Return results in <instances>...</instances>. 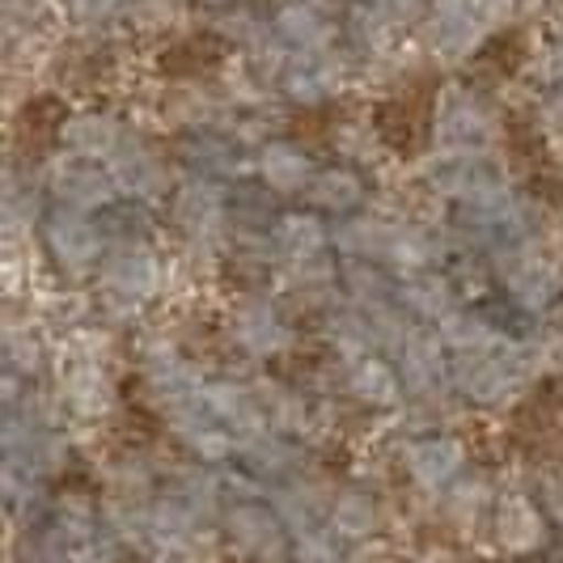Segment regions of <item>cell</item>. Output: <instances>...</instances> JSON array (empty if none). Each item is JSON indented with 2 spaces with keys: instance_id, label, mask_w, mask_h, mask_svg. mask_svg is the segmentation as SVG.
<instances>
[{
  "instance_id": "cell-1",
  "label": "cell",
  "mask_w": 563,
  "mask_h": 563,
  "mask_svg": "<svg viewBox=\"0 0 563 563\" xmlns=\"http://www.w3.org/2000/svg\"><path fill=\"white\" fill-rule=\"evenodd\" d=\"M98 276H102V288L111 301H119L123 310H136L144 297H153L162 288V263L141 242H123L111 254H102Z\"/></svg>"
},
{
  "instance_id": "cell-2",
  "label": "cell",
  "mask_w": 563,
  "mask_h": 563,
  "mask_svg": "<svg viewBox=\"0 0 563 563\" xmlns=\"http://www.w3.org/2000/svg\"><path fill=\"white\" fill-rule=\"evenodd\" d=\"M225 534L242 555H251L258 563H280L292 547L284 517L258 500H238L225 508Z\"/></svg>"
},
{
  "instance_id": "cell-3",
  "label": "cell",
  "mask_w": 563,
  "mask_h": 563,
  "mask_svg": "<svg viewBox=\"0 0 563 563\" xmlns=\"http://www.w3.org/2000/svg\"><path fill=\"white\" fill-rule=\"evenodd\" d=\"M47 251L56 254V263L64 272H89L102 263V233L89 221V212H77V208H59L47 217Z\"/></svg>"
},
{
  "instance_id": "cell-4",
  "label": "cell",
  "mask_w": 563,
  "mask_h": 563,
  "mask_svg": "<svg viewBox=\"0 0 563 563\" xmlns=\"http://www.w3.org/2000/svg\"><path fill=\"white\" fill-rule=\"evenodd\" d=\"M114 178L111 169H102L89 157H64L52 166V196L64 203V208H77V212H98V208H111L114 199Z\"/></svg>"
},
{
  "instance_id": "cell-5",
  "label": "cell",
  "mask_w": 563,
  "mask_h": 563,
  "mask_svg": "<svg viewBox=\"0 0 563 563\" xmlns=\"http://www.w3.org/2000/svg\"><path fill=\"white\" fill-rule=\"evenodd\" d=\"M407 475L428 496H445L453 479H462L466 471V445L457 437H423L416 445H407Z\"/></svg>"
},
{
  "instance_id": "cell-6",
  "label": "cell",
  "mask_w": 563,
  "mask_h": 563,
  "mask_svg": "<svg viewBox=\"0 0 563 563\" xmlns=\"http://www.w3.org/2000/svg\"><path fill=\"white\" fill-rule=\"evenodd\" d=\"M229 331H233V343H238L246 356H258V361L280 356L284 347L292 343V331L284 327V318L276 313V306H267V301H258V297H246V301L233 310Z\"/></svg>"
},
{
  "instance_id": "cell-7",
  "label": "cell",
  "mask_w": 563,
  "mask_h": 563,
  "mask_svg": "<svg viewBox=\"0 0 563 563\" xmlns=\"http://www.w3.org/2000/svg\"><path fill=\"white\" fill-rule=\"evenodd\" d=\"M437 136L453 153H471V148L487 144L492 119H487L479 98H471L466 89H445V98L437 107Z\"/></svg>"
},
{
  "instance_id": "cell-8",
  "label": "cell",
  "mask_w": 563,
  "mask_h": 563,
  "mask_svg": "<svg viewBox=\"0 0 563 563\" xmlns=\"http://www.w3.org/2000/svg\"><path fill=\"white\" fill-rule=\"evenodd\" d=\"M445 339L441 331H423L416 327L411 339L402 343V352H398V373H402V386L411 390L416 398H428L441 390V382H445Z\"/></svg>"
},
{
  "instance_id": "cell-9",
  "label": "cell",
  "mask_w": 563,
  "mask_h": 563,
  "mask_svg": "<svg viewBox=\"0 0 563 563\" xmlns=\"http://www.w3.org/2000/svg\"><path fill=\"white\" fill-rule=\"evenodd\" d=\"M496 547L512 555V560H526L547 547V521L538 512L534 500L526 496H505L496 505Z\"/></svg>"
},
{
  "instance_id": "cell-10",
  "label": "cell",
  "mask_w": 563,
  "mask_h": 563,
  "mask_svg": "<svg viewBox=\"0 0 563 563\" xmlns=\"http://www.w3.org/2000/svg\"><path fill=\"white\" fill-rule=\"evenodd\" d=\"M203 398L212 407V416L238 432V441H251L258 432H267V411L254 395V386H242V382H208L203 386Z\"/></svg>"
},
{
  "instance_id": "cell-11",
  "label": "cell",
  "mask_w": 563,
  "mask_h": 563,
  "mask_svg": "<svg viewBox=\"0 0 563 563\" xmlns=\"http://www.w3.org/2000/svg\"><path fill=\"white\" fill-rule=\"evenodd\" d=\"M174 221L183 225V233L191 242H212L221 225H225V196L217 183L196 178L174 196Z\"/></svg>"
},
{
  "instance_id": "cell-12",
  "label": "cell",
  "mask_w": 563,
  "mask_h": 563,
  "mask_svg": "<svg viewBox=\"0 0 563 563\" xmlns=\"http://www.w3.org/2000/svg\"><path fill=\"white\" fill-rule=\"evenodd\" d=\"M483 38V18L471 0H437L432 9V47L445 56H471Z\"/></svg>"
},
{
  "instance_id": "cell-13",
  "label": "cell",
  "mask_w": 563,
  "mask_h": 563,
  "mask_svg": "<svg viewBox=\"0 0 563 563\" xmlns=\"http://www.w3.org/2000/svg\"><path fill=\"white\" fill-rule=\"evenodd\" d=\"M111 178L123 196H157L166 187V169L162 162L136 141H123L111 157Z\"/></svg>"
},
{
  "instance_id": "cell-14",
  "label": "cell",
  "mask_w": 563,
  "mask_h": 563,
  "mask_svg": "<svg viewBox=\"0 0 563 563\" xmlns=\"http://www.w3.org/2000/svg\"><path fill=\"white\" fill-rule=\"evenodd\" d=\"M258 178H263L272 191L292 196V191H310L313 166L297 144L272 141V144H263V153H258Z\"/></svg>"
},
{
  "instance_id": "cell-15",
  "label": "cell",
  "mask_w": 563,
  "mask_h": 563,
  "mask_svg": "<svg viewBox=\"0 0 563 563\" xmlns=\"http://www.w3.org/2000/svg\"><path fill=\"white\" fill-rule=\"evenodd\" d=\"M347 390L361 398V402H368V407H398L407 386H402L398 365L368 352V356H361L356 365L347 368Z\"/></svg>"
},
{
  "instance_id": "cell-16",
  "label": "cell",
  "mask_w": 563,
  "mask_h": 563,
  "mask_svg": "<svg viewBox=\"0 0 563 563\" xmlns=\"http://www.w3.org/2000/svg\"><path fill=\"white\" fill-rule=\"evenodd\" d=\"M327 526L339 538H347V542H365L382 526V508H377L373 492H365V487H343L331 500V508H327Z\"/></svg>"
},
{
  "instance_id": "cell-17",
  "label": "cell",
  "mask_w": 563,
  "mask_h": 563,
  "mask_svg": "<svg viewBox=\"0 0 563 563\" xmlns=\"http://www.w3.org/2000/svg\"><path fill=\"white\" fill-rule=\"evenodd\" d=\"M123 144V132L111 114H77L64 123V148L77 153V157H89V162H111L114 148Z\"/></svg>"
},
{
  "instance_id": "cell-18",
  "label": "cell",
  "mask_w": 563,
  "mask_h": 563,
  "mask_svg": "<svg viewBox=\"0 0 563 563\" xmlns=\"http://www.w3.org/2000/svg\"><path fill=\"white\" fill-rule=\"evenodd\" d=\"M339 81V59L331 56V47L327 52H301V59L284 73V89H288V98H297V102H318V98H327Z\"/></svg>"
},
{
  "instance_id": "cell-19",
  "label": "cell",
  "mask_w": 563,
  "mask_h": 563,
  "mask_svg": "<svg viewBox=\"0 0 563 563\" xmlns=\"http://www.w3.org/2000/svg\"><path fill=\"white\" fill-rule=\"evenodd\" d=\"M398 301H402V310L411 313V318L441 322V318L453 310V288H450V280L437 276V272H416V276L402 280Z\"/></svg>"
},
{
  "instance_id": "cell-20",
  "label": "cell",
  "mask_w": 563,
  "mask_h": 563,
  "mask_svg": "<svg viewBox=\"0 0 563 563\" xmlns=\"http://www.w3.org/2000/svg\"><path fill=\"white\" fill-rule=\"evenodd\" d=\"M331 242H335L343 254H352V258L377 263V258H390L395 225H386L382 217H356V221H343V225L331 233Z\"/></svg>"
},
{
  "instance_id": "cell-21",
  "label": "cell",
  "mask_w": 563,
  "mask_h": 563,
  "mask_svg": "<svg viewBox=\"0 0 563 563\" xmlns=\"http://www.w3.org/2000/svg\"><path fill=\"white\" fill-rule=\"evenodd\" d=\"M335 496H327V487L322 483H292V487H280L276 496H272V508L284 517V526L292 530V534H301V530H310L318 526V517L331 508Z\"/></svg>"
},
{
  "instance_id": "cell-22",
  "label": "cell",
  "mask_w": 563,
  "mask_h": 563,
  "mask_svg": "<svg viewBox=\"0 0 563 563\" xmlns=\"http://www.w3.org/2000/svg\"><path fill=\"white\" fill-rule=\"evenodd\" d=\"M276 246L288 263H301V258H318L331 246V233L327 225L313 217V212H288L276 225Z\"/></svg>"
},
{
  "instance_id": "cell-23",
  "label": "cell",
  "mask_w": 563,
  "mask_h": 563,
  "mask_svg": "<svg viewBox=\"0 0 563 563\" xmlns=\"http://www.w3.org/2000/svg\"><path fill=\"white\" fill-rule=\"evenodd\" d=\"M276 34H280L284 43L301 47V52H327L331 47L327 18L313 4H306V0H292V4H284L280 13H276Z\"/></svg>"
},
{
  "instance_id": "cell-24",
  "label": "cell",
  "mask_w": 563,
  "mask_h": 563,
  "mask_svg": "<svg viewBox=\"0 0 563 563\" xmlns=\"http://www.w3.org/2000/svg\"><path fill=\"white\" fill-rule=\"evenodd\" d=\"M242 462L251 466L254 479H284L297 471V450L284 441V432L267 428L251 441H242Z\"/></svg>"
},
{
  "instance_id": "cell-25",
  "label": "cell",
  "mask_w": 563,
  "mask_h": 563,
  "mask_svg": "<svg viewBox=\"0 0 563 563\" xmlns=\"http://www.w3.org/2000/svg\"><path fill=\"white\" fill-rule=\"evenodd\" d=\"M361 199H365V183L352 174V169H318L310 183V203L313 208H322V212H352V208H361Z\"/></svg>"
},
{
  "instance_id": "cell-26",
  "label": "cell",
  "mask_w": 563,
  "mask_h": 563,
  "mask_svg": "<svg viewBox=\"0 0 563 563\" xmlns=\"http://www.w3.org/2000/svg\"><path fill=\"white\" fill-rule=\"evenodd\" d=\"M254 395H258L263 411H267V423L276 432L292 437V432L310 428V407H306V398L297 395V390H288L280 382H254Z\"/></svg>"
},
{
  "instance_id": "cell-27",
  "label": "cell",
  "mask_w": 563,
  "mask_h": 563,
  "mask_svg": "<svg viewBox=\"0 0 563 563\" xmlns=\"http://www.w3.org/2000/svg\"><path fill=\"white\" fill-rule=\"evenodd\" d=\"M437 331H441V339H445V347H450L453 356H457V352H492V347L505 343V339L483 322L479 313H462V310L445 313V318L437 322Z\"/></svg>"
},
{
  "instance_id": "cell-28",
  "label": "cell",
  "mask_w": 563,
  "mask_h": 563,
  "mask_svg": "<svg viewBox=\"0 0 563 563\" xmlns=\"http://www.w3.org/2000/svg\"><path fill=\"white\" fill-rule=\"evenodd\" d=\"M487 505H492V483L483 479V475H462L441 496V508H445V517H450L453 526H475Z\"/></svg>"
},
{
  "instance_id": "cell-29",
  "label": "cell",
  "mask_w": 563,
  "mask_h": 563,
  "mask_svg": "<svg viewBox=\"0 0 563 563\" xmlns=\"http://www.w3.org/2000/svg\"><path fill=\"white\" fill-rule=\"evenodd\" d=\"M327 335L335 343V352L347 361V365H356L361 356H368L373 347H377V339H373V327H368L365 310L356 306V310H343L331 318V327H327Z\"/></svg>"
},
{
  "instance_id": "cell-30",
  "label": "cell",
  "mask_w": 563,
  "mask_h": 563,
  "mask_svg": "<svg viewBox=\"0 0 563 563\" xmlns=\"http://www.w3.org/2000/svg\"><path fill=\"white\" fill-rule=\"evenodd\" d=\"M437 258V238L420 225H395V246H390V263H395L402 276H416L428 272Z\"/></svg>"
},
{
  "instance_id": "cell-31",
  "label": "cell",
  "mask_w": 563,
  "mask_h": 563,
  "mask_svg": "<svg viewBox=\"0 0 563 563\" xmlns=\"http://www.w3.org/2000/svg\"><path fill=\"white\" fill-rule=\"evenodd\" d=\"M178 496L191 505L199 521H212V517H225L221 512V479L212 471H187L178 479Z\"/></svg>"
},
{
  "instance_id": "cell-32",
  "label": "cell",
  "mask_w": 563,
  "mask_h": 563,
  "mask_svg": "<svg viewBox=\"0 0 563 563\" xmlns=\"http://www.w3.org/2000/svg\"><path fill=\"white\" fill-rule=\"evenodd\" d=\"M4 361H9L13 373H22V377L38 373V368L47 365V347H43L38 331H30V327H9V331H4Z\"/></svg>"
},
{
  "instance_id": "cell-33",
  "label": "cell",
  "mask_w": 563,
  "mask_h": 563,
  "mask_svg": "<svg viewBox=\"0 0 563 563\" xmlns=\"http://www.w3.org/2000/svg\"><path fill=\"white\" fill-rule=\"evenodd\" d=\"M343 280H347V292H352L356 306H377V301L398 297L395 288H390V280H386L368 258H352L347 272H343Z\"/></svg>"
},
{
  "instance_id": "cell-34",
  "label": "cell",
  "mask_w": 563,
  "mask_h": 563,
  "mask_svg": "<svg viewBox=\"0 0 563 563\" xmlns=\"http://www.w3.org/2000/svg\"><path fill=\"white\" fill-rule=\"evenodd\" d=\"M292 555H297V563H343L339 534L331 526H310V530L292 534Z\"/></svg>"
},
{
  "instance_id": "cell-35",
  "label": "cell",
  "mask_w": 563,
  "mask_h": 563,
  "mask_svg": "<svg viewBox=\"0 0 563 563\" xmlns=\"http://www.w3.org/2000/svg\"><path fill=\"white\" fill-rule=\"evenodd\" d=\"M187 445H191V453H196L199 462H229L233 453L242 450L238 432H233V428H225L221 420H212L208 428H199Z\"/></svg>"
},
{
  "instance_id": "cell-36",
  "label": "cell",
  "mask_w": 563,
  "mask_h": 563,
  "mask_svg": "<svg viewBox=\"0 0 563 563\" xmlns=\"http://www.w3.org/2000/svg\"><path fill=\"white\" fill-rule=\"evenodd\" d=\"M368 9L382 13L386 26H411V22H420L423 18L428 0H368Z\"/></svg>"
},
{
  "instance_id": "cell-37",
  "label": "cell",
  "mask_w": 563,
  "mask_h": 563,
  "mask_svg": "<svg viewBox=\"0 0 563 563\" xmlns=\"http://www.w3.org/2000/svg\"><path fill=\"white\" fill-rule=\"evenodd\" d=\"M471 9L483 18V26H500L512 18V9H517V0H471Z\"/></svg>"
},
{
  "instance_id": "cell-38",
  "label": "cell",
  "mask_w": 563,
  "mask_h": 563,
  "mask_svg": "<svg viewBox=\"0 0 563 563\" xmlns=\"http://www.w3.org/2000/svg\"><path fill=\"white\" fill-rule=\"evenodd\" d=\"M132 9H136L141 22H153V26H162V22L174 18V0H136Z\"/></svg>"
},
{
  "instance_id": "cell-39",
  "label": "cell",
  "mask_w": 563,
  "mask_h": 563,
  "mask_svg": "<svg viewBox=\"0 0 563 563\" xmlns=\"http://www.w3.org/2000/svg\"><path fill=\"white\" fill-rule=\"evenodd\" d=\"M114 9V0H73V13L85 18V22H98Z\"/></svg>"
},
{
  "instance_id": "cell-40",
  "label": "cell",
  "mask_w": 563,
  "mask_h": 563,
  "mask_svg": "<svg viewBox=\"0 0 563 563\" xmlns=\"http://www.w3.org/2000/svg\"><path fill=\"white\" fill-rule=\"evenodd\" d=\"M547 505H551V517L563 526V479L547 483Z\"/></svg>"
},
{
  "instance_id": "cell-41",
  "label": "cell",
  "mask_w": 563,
  "mask_h": 563,
  "mask_svg": "<svg viewBox=\"0 0 563 563\" xmlns=\"http://www.w3.org/2000/svg\"><path fill=\"white\" fill-rule=\"evenodd\" d=\"M551 18H555V30H560V38H563V0H555V13H551Z\"/></svg>"
},
{
  "instance_id": "cell-42",
  "label": "cell",
  "mask_w": 563,
  "mask_h": 563,
  "mask_svg": "<svg viewBox=\"0 0 563 563\" xmlns=\"http://www.w3.org/2000/svg\"><path fill=\"white\" fill-rule=\"evenodd\" d=\"M555 114H560V119H563V93H560V98H555Z\"/></svg>"
},
{
  "instance_id": "cell-43",
  "label": "cell",
  "mask_w": 563,
  "mask_h": 563,
  "mask_svg": "<svg viewBox=\"0 0 563 563\" xmlns=\"http://www.w3.org/2000/svg\"><path fill=\"white\" fill-rule=\"evenodd\" d=\"M212 4H233V0H212Z\"/></svg>"
}]
</instances>
